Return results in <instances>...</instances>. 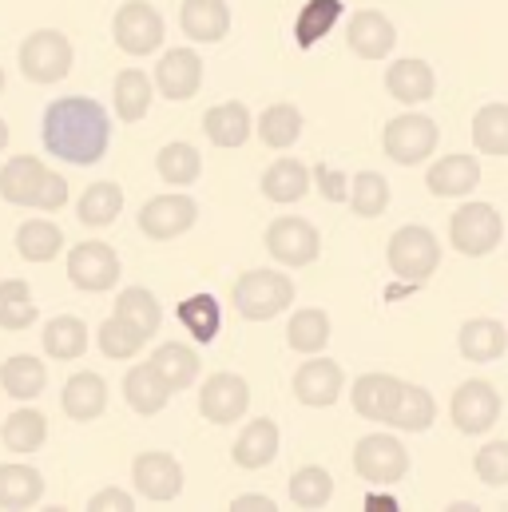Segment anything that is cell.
Here are the masks:
<instances>
[{"mask_svg":"<svg viewBox=\"0 0 508 512\" xmlns=\"http://www.w3.org/2000/svg\"><path fill=\"white\" fill-rule=\"evenodd\" d=\"M124 397L139 417H155V413L167 405L171 385L163 382V374H159L151 362H143V366H131L124 374Z\"/></svg>","mask_w":508,"mask_h":512,"instance_id":"obj_27","label":"cell"},{"mask_svg":"<svg viewBox=\"0 0 508 512\" xmlns=\"http://www.w3.org/2000/svg\"><path fill=\"white\" fill-rule=\"evenodd\" d=\"M179 322L191 330L195 342H215L223 330V306L211 294H191L179 302Z\"/></svg>","mask_w":508,"mask_h":512,"instance_id":"obj_42","label":"cell"},{"mask_svg":"<svg viewBox=\"0 0 508 512\" xmlns=\"http://www.w3.org/2000/svg\"><path fill=\"white\" fill-rule=\"evenodd\" d=\"M501 239H505V223L493 203H461L449 219V243L457 255L485 258L501 247Z\"/></svg>","mask_w":508,"mask_h":512,"instance_id":"obj_4","label":"cell"},{"mask_svg":"<svg viewBox=\"0 0 508 512\" xmlns=\"http://www.w3.org/2000/svg\"><path fill=\"white\" fill-rule=\"evenodd\" d=\"M346 44H350V52L362 56V60H381V56L393 52L397 28H393L389 16H381L378 8H362V12H354L350 24H346Z\"/></svg>","mask_w":508,"mask_h":512,"instance_id":"obj_19","label":"cell"},{"mask_svg":"<svg viewBox=\"0 0 508 512\" xmlns=\"http://www.w3.org/2000/svg\"><path fill=\"white\" fill-rule=\"evenodd\" d=\"M112 36H116V44L124 48L127 56H151L163 44L167 28H163V16H159L155 4L127 0V4H120L116 20H112Z\"/></svg>","mask_w":508,"mask_h":512,"instance_id":"obj_10","label":"cell"},{"mask_svg":"<svg viewBox=\"0 0 508 512\" xmlns=\"http://www.w3.org/2000/svg\"><path fill=\"white\" fill-rule=\"evenodd\" d=\"M4 147H8V124L0 120V151H4Z\"/></svg>","mask_w":508,"mask_h":512,"instance_id":"obj_52","label":"cell"},{"mask_svg":"<svg viewBox=\"0 0 508 512\" xmlns=\"http://www.w3.org/2000/svg\"><path fill=\"white\" fill-rule=\"evenodd\" d=\"M40 139H44L48 155H56V159H64L72 167H92V163H100L108 155L112 120H108L100 100H92V96H64V100L48 104Z\"/></svg>","mask_w":508,"mask_h":512,"instance_id":"obj_1","label":"cell"},{"mask_svg":"<svg viewBox=\"0 0 508 512\" xmlns=\"http://www.w3.org/2000/svg\"><path fill=\"white\" fill-rule=\"evenodd\" d=\"M60 405H64V413L72 421H96L108 409V382L100 374H92V370L72 374L64 393H60Z\"/></svg>","mask_w":508,"mask_h":512,"instance_id":"obj_24","label":"cell"},{"mask_svg":"<svg viewBox=\"0 0 508 512\" xmlns=\"http://www.w3.org/2000/svg\"><path fill=\"white\" fill-rule=\"evenodd\" d=\"M342 385H346V374H342V366L334 358H318L314 354L310 362H302L294 370V397L302 405H310V409H330L338 401Z\"/></svg>","mask_w":508,"mask_h":512,"instance_id":"obj_17","label":"cell"},{"mask_svg":"<svg viewBox=\"0 0 508 512\" xmlns=\"http://www.w3.org/2000/svg\"><path fill=\"white\" fill-rule=\"evenodd\" d=\"M131 481H135L143 501L171 505L183 493V465L171 453H139L131 461Z\"/></svg>","mask_w":508,"mask_h":512,"instance_id":"obj_13","label":"cell"},{"mask_svg":"<svg viewBox=\"0 0 508 512\" xmlns=\"http://www.w3.org/2000/svg\"><path fill=\"white\" fill-rule=\"evenodd\" d=\"M203 131H207V139L215 143V147H243L247 139H251V112H247V104H239V100H231V104H215V108H207V116H203Z\"/></svg>","mask_w":508,"mask_h":512,"instance_id":"obj_29","label":"cell"},{"mask_svg":"<svg viewBox=\"0 0 508 512\" xmlns=\"http://www.w3.org/2000/svg\"><path fill=\"white\" fill-rule=\"evenodd\" d=\"M179 28L195 44H219L231 32V8L223 0H187L179 8Z\"/></svg>","mask_w":508,"mask_h":512,"instance_id":"obj_22","label":"cell"},{"mask_svg":"<svg viewBox=\"0 0 508 512\" xmlns=\"http://www.w3.org/2000/svg\"><path fill=\"white\" fill-rule=\"evenodd\" d=\"M195 219H199L195 199L183 195V191H171V195H155V199L143 203V211H139V231H143L147 239H155V243H171V239L187 235V231L195 227Z\"/></svg>","mask_w":508,"mask_h":512,"instance_id":"obj_11","label":"cell"},{"mask_svg":"<svg viewBox=\"0 0 508 512\" xmlns=\"http://www.w3.org/2000/svg\"><path fill=\"white\" fill-rule=\"evenodd\" d=\"M274 509H278L274 501H266V497H254V493L239 497V501L231 505V512H274Z\"/></svg>","mask_w":508,"mask_h":512,"instance_id":"obj_51","label":"cell"},{"mask_svg":"<svg viewBox=\"0 0 508 512\" xmlns=\"http://www.w3.org/2000/svg\"><path fill=\"white\" fill-rule=\"evenodd\" d=\"M155 171L163 183L171 187H191L203 171V155L191 147V143H167L159 155H155Z\"/></svg>","mask_w":508,"mask_h":512,"instance_id":"obj_41","label":"cell"},{"mask_svg":"<svg viewBox=\"0 0 508 512\" xmlns=\"http://www.w3.org/2000/svg\"><path fill=\"white\" fill-rule=\"evenodd\" d=\"M437 421V401L425 385L405 382V393H401V405L389 421V429H401V433H425L429 425Z\"/></svg>","mask_w":508,"mask_h":512,"instance_id":"obj_38","label":"cell"},{"mask_svg":"<svg viewBox=\"0 0 508 512\" xmlns=\"http://www.w3.org/2000/svg\"><path fill=\"white\" fill-rule=\"evenodd\" d=\"M44 437H48V421L40 409H16L0 429V441L12 453H36L44 445Z\"/></svg>","mask_w":508,"mask_h":512,"instance_id":"obj_43","label":"cell"},{"mask_svg":"<svg viewBox=\"0 0 508 512\" xmlns=\"http://www.w3.org/2000/svg\"><path fill=\"white\" fill-rule=\"evenodd\" d=\"M286 342L298 354H322L326 342H330V318H326V310H318V306L294 310L290 314V326H286Z\"/></svg>","mask_w":508,"mask_h":512,"instance_id":"obj_35","label":"cell"},{"mask_svg":"<svg viewBox=\"0 0 508 512\" xmlns=\"http://www.w3.org/2000/svg\"><path fill=\"white\" fill-rule=\"evenodd\" d=\"M425 183H429V191L437 199H465L481 183V163H477V155H465V151L445 155V159H437L429 167Z\"/></svg>","mask_w":508,"mask_h":512,"instance_id":"obj_20","label":"cell"},{"mask_svg":"<svg viewBox=\"0 0 508 512\" xmlns=\"http://www.w3.org/2000/svg\"><path fill=\"white\" fill-rule=\"evenodd\" d=\"M44 385H48V370H44V362L32 358V354H16V358H8V362L0 366V389H4L8 397H16V401L40 397Z\"/></svg>","mask_w":508,"mask_h":512,"instance_id":"obj_32","label":"cell"},{"mask_svg":"<svg viewBox=\"0 0 508 512\" xmlns=\"http://www.w3.org/2000/svg\"><path fill=\"white\" fill-rule=\"evenodd\" d=\"M346 4L342 0H306V8L294 20V40L298 48H314L322 36H330L334 24H342Z\"/></svg>","mask_w":508,"mask_h":512,"instance_id":"obj_37","label":"cell"},{"mask_svg":"<svg viewBox=\"0 0 508 512\" xmlns=\"http://www.w3.org/2000/svg\"><path fill=\"white\" fill-rule=\"evenodd\" d=\"M151 366L163 374V382L171 385V393L191 389L195 378H199V370H203L199 354H195L191 346H183V342H163V346L151 354Z\"/></svg>","mask_w":508,"mask_h":512,"instance_id":"obj_30","label":"cell"},{"mask_svg":"<svg viewBox=\"0 0 508 512\" xmlns=\"http://www.w3.org/2000/svg\"><path fill=\"white\" fill-rule=\"evenodd\" d=\"M40 318L36 302H32V290L24 278H8L0 282V330H28L32 322Z\"/></svg>","mask_w":508,"mask_h":512,"instance_id":"obj_44","label":"cell"},{"mask_svg":"<svg viewBox=\"0 0 508 512\" xmlns=\"http://www.w3.org/2000/svg\"><path fill=\"white\" fill-rule=\"evenodd\" d=\"M231 457H235L239 469H266L278 457V425L270 417H254L251 425L235 437Z\"/></svg>","mask_w":508,"mask_h":512,"instance_id":"obj_26","label":"cell"},{"mask_svg":"<svg viewBox=\"0 0 508 512\" xmlns=\"http://www.w3.org/2000/svg\"><path fill=\"white\" fill-rule=\"evenodd\" d=\"M251 405V385L239 374H211L199 389V413L211 425H235Z\"/></svg>","mask_w":508,"mask_h":512,"instance_id":"obj_15","label":"cell"},{"mask_svg":"<svg viewBox=\"0 0 508 512\" xmlns=\"http://www.w3.org/2000/svg\"><path fill=\"white\" fill-rule=\"evenodd\" d=\"M88 512H135V501L127 497L124 489H104L88 501Z\"/></svg>","mask_w":508,"mask_h":512,"instance_id":"obj_50","label":"cell"},{"mask_svg":"<svg viewBox=\"0 0 508 512\" xmlns=\"http://www.w3.org/2000/svg\"><path fill=\"white\" fill-rule=\"evenodd\" d=\"M473 143L485 155H508V104H485L473 116Z\"/></svg>","mask_w":508,"mask_h":512,"instance_id":"obj_46","label":"cell"},{"mask_svg":"<svg viewBox=\"0 0 508 512\" xmlns=\"http://www.w3.org/2000/svg\"><path fill=\"white\" fill-rule=\"evenodd\" d=\"M68 278L76 290L104 294L120 282V255L108 243H80L68 251Z\"/></svg>","mask_w":508,"mask_h":512,"instance_id":"obj_14","label":"cell"},{"mask_svg":"<svg viewBox=\"0 0 508 512\" xmlns=\"http://www.w3.org/2000/svg\"><path fill=\"white\" fill-rule=\"evenodd\" d=\"M151 96H155V80H151L147 72L124 68V72L116 76V116H120L124 124H135V120L147 116Z\"/></svg>","mask_w":508,"mask_h":512,"instance_id":"obj_34","label":"cell"},{"mask_svg":"<svg viewBox=\"0 0 508 512\" xmlns=\"http://www.w3.org/2000/svg\"><path fill=\"white\" fill-rule=\"evenodd\" d=\"M151 80H155V88H159L163 100L183 104V100L199 96V88H203V60L191 48H171L167 56H159Z\"/></svg>","mask_w":508,"mask_h":512,"instance_id":"obj_16","label":"cell"},{"mask_svg":"<svg viewBox=\"0 0 508 512\" xmlns=\"http://www.w3.org/2000/svg\"><path fill=\"white\" fill-rule=\"evenodd\" d=\"M449 417H453V425L465 437H485L497 425V417H501V393H497V385L485 382V378L461 382L457 393H453V401H449Z\"/></svg>","mask_w":508,"mask_h":512,"instance_id":"obj_7","label":"cell"},{"mask_svg":"<svg viewBox=\"0 0 508 512\" xmlns=\"http://www.w3.org/2000/svg\"><path fill=\"white\" fill-rule=\"evenodd\" d=\"M302 135V112L294 104H270L262 116H258V139L274 151H286L294 147Z\"/></svg>","mask_w":508,"mask_h":512,"instance_id":"obj_40","label":"cell"},{"mask_svg":"<svg viewBox=\"0 0 508 512\" xmlns=\"http://www.w3.org/2000/svg\"><path fill=\"white\" fill-rule=\"evenodd\" d=\"M401 393H405V382L393 378V374H362L358 382L350 385L354 413L366 417V421H378V425L393 421V413L401 405Z\"/></svg>","mask_w":508,"mask_h":512,"instance_id":"obj_18","label":"cell"},{"mask_svg":"<svg viewBox=\"0 0 508 512\" xmlns=\"http://www.w3.org/2000/svg\"><path fill=\"white\" fill-rule=\"evenodd\" d=\"M44 497V477L32 465H0V509L28 512Z\"/></svg>","mask_w":508,"mask_h":512,"instance_id":"obj_28","label":"cell"},{"mask_svg":"<svg viewBox=\"0 0 508 512\" xmlns=\"http://www.w3.org/2000/svg\"><path fill=\"white\" fill-rule=\"evenodd\" d=\"M88 350V326L72 314H60L44 326V354L56 362H76Z\"/></svg>","mask_w":508,"mask_h":512,"instance_id":"obj_36","label":"cell"},{"mask_svg":"<svg viewBox=\"0 0 508 512\" xmlns=\"http://www.w3.org/2000/svg\"><path fill=\"white\" fill-rule=\"evenodd\" d=\"M64 251V231L48 219H28L16 231V255L24 262H52Z\"/></svg>","mask_w":508,"mask_h":512,"instance_id":"obj_33","label":"cell"},{"mask_svg":"<svg viewBox=\"0 0 508 512\" xmlns=\"http://www.w3.org/2000/svg\"><path fill=\"white\" fill-rule=\"evenodd\" d=\"M0 92H4V68H0Z\"/></svg>","mask_w":508,"mask_h":512,"instance_id":"obj_53","label":"cell"},{"mask_svg":"<svg viewBox=\"0 0 508 512\" xmlns=\"http://www.w3.org/2000/svg\"><path fill=\"white\" fill-rule=\"evenodd\" d=\"M262 195L270 199V203H298V199H306V191H310V171H306V163L302 159H290V155H282V159H274L266 171H262Z\"/></svg>","mask_w":508,"mask_h":512,"instance_id":"obj_25","label":"cell"},{"mask_svg":"<svg viewBox=\"0 0 508 512\" xmlns=\"http://www.w3.org/2000/svg\"><path fill=\"white\" fill-rule=\"evenodd\" d=\"M120 211H124V187L112 179L92 183L76 203V215L84 227H112L120 219Z\"/></svg>","mask_w":508,"mask_h":512,"instance_id":"obj_31","label":"cell"},{"mask_svg":"<svg viewBox=\"0 0 508 512\" xmlns=\"http://www.w3.org/2000/svg\"><path fill=\"white\" fill-rule=\"evenodd\" d=\"M457 346H461V358L473 362V366H485V362H497L508 350V330L497 318H469L457 334Z\"/></svg>","mask_w":508,"mask_h":512,"instance_id":"obj_23","label":"cell"},{"mask_svg":"<svg viewBox=\"0 0 508 512\" xmlns=\"http://www.w3.org/2000/svg\"><path fill=\"white\" fill-rule=\"evenodd\" d=\"M116 314L127 318L143 338H155V330H159V322H163V310H159V302H155V294H151L147 286H127V290H120Z\"/></svg>","mask_w":508,"mask_h":512,"instance_id":"obj_45","label":"cell"},{"mask_svg":"<svg viewBox=\"0 0 508 512\" xmlns=\"http://www.w3.org/2000/svg\"><path fill=\"white\" fill-rule=\"evenodd\" d=\"M385 258H389V270H393L397 278L421 286V282L433 278L437 266H441V243H437V235H433L429 227L409 223V227H397V231H393Z\"/></svg>","mask_w":508,"mask_h":512,"instance_id":"obj_5","label":"cell"},{"mask_svg":"<svg viewBox=\"0 0 508 512\" xmlns=\"http://www.w3.org/2000/svg\"><path fill=\"white\" fill-rule=\"evenodd\" d=\"M385 88H389V96L397 100V104H425V100H433V92H437V76H433V68L425 64V60H417V56H405V60H393L389 64V72H385Z\"/></svg>","mask_w":508,"mask_h":512,"instance_id":"obj_21","label":"cell"},{"mask_svg":"<svg viewBox=\"0 0 508 512\" xmlns=\"http://www.w3.org/2000/svg\"><path fill=\"white\" fill-rule=\"evenodd\" d=\"M96 342H100V354L104 358H112V362H127V358H135L139 350H143V334L120 318V314H112L108 322H100V330H96Z\"/></svg>","mask_w":508,"mask_h":512,"instance_id":"obj_47","label":"cell"},{"mask_svg":"<svg viewBox=\"0 0 508 512\" xmlns=\"http://www.w3.org/2000/svg\"><path fill=\"white\" fill-rule=\"evenodd\" d=\"M350 207H354L358 219H378L389 207V179L378 171H358L354 187H350Z\"/></svg>","mask_w":508,"mask_h":512,"instance_id":"obj_48","label":"cell"},{"mask_svg":"<svg viewBox=\"0 0 508 512\" xmlns=\"http://www.w3.org/2000/svg\"><path fill=\"white\" fill-rule=\"evenodd\" d=\"M266 251L282 266H310L322 255V235L314 223H306L298 215H282L266 227Z\"/></svg>","mask_w":508,"mask_h":512,"instance_id":"obj_12","label":"cell"},{"mask_svg":"<svg viewBox=\"0 0 508 512\" xmlns=\"http://www.w3.org/2000/svg\"><path fill=\"white\" fill-rule=\"evenodd\" d=\"M72 40L56 28H40L20 44V72L32 84H60L72 72Z\"/></svg>","mask_w":508,"mask_h":512,"instance_id":"obj_6","label":"cell"},{"mask_svg":"<svg viewBox=\"0 0 508 512\" xmlns=\"http://www.w3.org/2000/svg\"><path fill=\"white\" fill-rule=\"evenodd\" d=\"M0 199L12 207L60 211L68 203V183H64V175L48 171L36 155H12L0 167Z\"/></svg>","mask_w":508,"mask_h":512,"instance_id":"obj_2","label":"cell"},{"mask_svg":"<svg viewBox=\"0 0 508 512\" xmlns=\"http://www.w3.org/2000/svg\"><path fill=\"white\" fill-rule=\"evenodd\" d=\"M481 485L489 489H505L508 485V441H485L477 449V461H473Z\"/></svg>","mask_w":508,"mask_h":512,"instance_id":"obj_49","label":"cell"},{"mask_svg":"<svg viewBox=\"0 0 508 512\" xmlns=\"http://www.w3.org/2000/svg\"><path fill=\"white\" fill-rule=\"evenodd\" d=\"M330 497H334V477L322 465H302L290 477V501H294V509L322 512L330 505Z\"/></svg>","mask_w":508,"mask_h":512,"instance_id":"obj_39","label":"cell"},{"mask_svg":"<svg viewBox=\"0 0 508 512\" xmlns=\"http://www.w3.org/2000/svg\"><path fill=\"white\" fill-rule=\"evenodd\" d=\"M235 310L247 318V322H270L278 318L282 310H290L294 302V282L282 274V270H247L239 282H235Z\"/></svg>","mask_w":508,"mask_h":512,"instance_id":"obj_3","label":"cell"},{"mask_svg":"<svg viewBox=\"0 0 508 512\" xmlns=\"http://www.w3.org/2000/svg\"><path fill=\"white\" fill-rule=\"evenodd\" d=\"M437 139L441 131L429 116H417V112H405L397 120H389L381 131V147L393 163L401 167H413V163H425L433 151H437Z\"/></svg>","mask_w":508,"mask_h":512,"instance_id":"obj_8","label":"cell"},{"mask_svg":"<svg viewBox=\"0 0 508 512\" xmlns=\"http://www.w3.org/2000/svg\"><path fill=\"white\" fill-rule=\"evenodd\" d=\"M354 473L370 485H397L409 473V453L397 437L389 433H370L354 445Z\"/></svg>","mask_w":508,"mask_h":512,"instance_id":"obj_9","label":"cell"}]
</instances>
